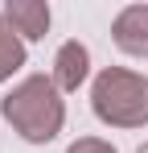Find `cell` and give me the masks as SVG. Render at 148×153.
I'll list each match as a JSON object with an SVG mask.
<instances>
[{
	"instance_id": "cell-1",
	"label": "cell",
	"mask_w": 148,
	"mask_h": 153,
	"mask_svg": "<svg viewBox=\"0 0 148 153\" xmlns=\"http://www.w3.org/2000/svg\"><path fill=\"white\" fill-rule=\"evenodd\" d=\"M0 116L12 124V132L21 141L49 145L66 124V103H62V91L53 87L49 75H29L0 100Z\"/></svg>"
},
{
	"instance_id": "cell-2",
	"label": "cell",
	"mask_w": 148,
	"mask_h": 153,
	"mask_svg": "<svg viewBox=\"0 0 148 153\" xmlns=\"http://www.w3.org/2000/svg\"><path fill=\"white\" fill-rule=\"evenodd\" d=\"M91 108L111 128H144L148 124V79L127 66H107L91 83Z\"/></svg>"
},
{
	"instance_id": "cell-3",
	"label": "cell",
	"mask_w": 148,
	"mask_h": 153,
	"mask_svg": "<svg viewBox=\"0 0 148 153\" xmlns=\"http://www.w3.org/2000/svg\"><path fill=\"white\" fill-rule=\"evenodd\" d=\"M86 75H91V50L78 42V37H70V42H62L58 46V54H53V87L58 91H78L82 83H86Z\"/></svg>"
},
{
	"instance_id": "cell-4",
	"label": "cell",
	"mask_w": 148,
	"mask_h": 153,
	"mask_svg": "<svg viewBox=\"0 0 148 153\" xmlns=\"http://www.w3.org/2000/svg\"><path fill=\"white\" fill-rule=\"evenodd\" d=\"M111 37H115V46L123 54L148 58V4H127L111 21Z\"/></svg>"
},
{
	"instance_id": "cell-5",
	"label": "cell",
	"mask_w": 148,
	"mask_h": 153,
	"mask_svg": "<svg viewBox=\"0 0 148 153\" xmlns=\"http://www.w3.org/2000/svg\"><path fill=\"white\" fill-rule=\"evenodd\" d=\"M4 21L21 42H41L49 33V4L45 0H8L4 4Z\"/></svg>"
},
{
	"instance_id": "cell-6",
	"label": "cell",
	"mask_w": 148,
	"mask_h": 153,
	"mask_svg": "<svg viewBox=\"0 0 148 153\" xmlns=\"http://www.w3.org/2000/svg\"><path fill=\"white\" fill-rule=\"evenodd\" d=\"M21 66H25V42L8 29L4 13H0V83H4V79H12Z\"/></svg>"
},
{
	"instance_id": "cell-7",
	"label": "cell",
	"mask_w": 148,
	"mask_h": 153,
	"mask_svg": "<svg viewBox=\"0 0 148 153\" xmlns=\"http://www.w3.org/2000/svg\"><path fill=\"white\" fill-rule=\"evenodd\" d=\"M66 153H119V149H115L111 141H99V137H78Z\"/></svg>"
},
{
	"instance_id": "cell-8",
	"label": "cell",
	"mask_w": 148,
	"mask_h": 153,
	"mask_svg": "<svg viewBox=\"0 0 148 153\" xmlns=\"http://www.w3.org/2000/svg\"><path fill=\"white\" fill-rule=\"evenodd\" d=\"M136 153H148V141H144V145H140V149H136Z\"/></svg>"
}]
</instances>
